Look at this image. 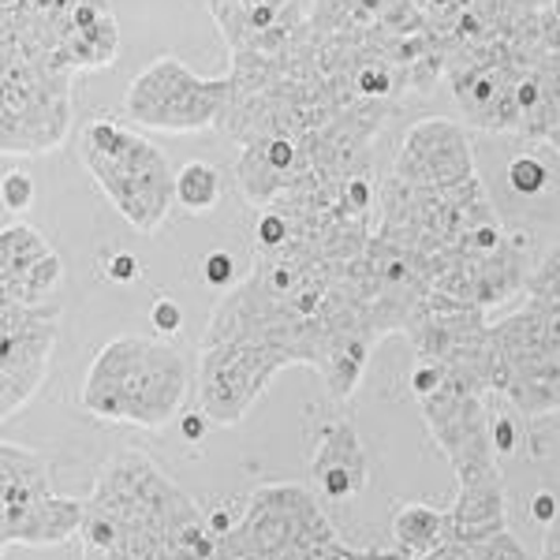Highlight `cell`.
<instances>
[{"mask_svg": "<svg viewBox=\"0 0 560 560\" xmlns=\"http://www.w3.org/2000/svg\"><path fill=\"white\" fill-rule=\"evenodd\" d=\"M45 255H52V247L42 232H34L31 224H4V232H0V284L26 273Z\"/></svg>", "mask_w": 560, "mask_h": 560, "instance_id": "obj_20", "label": "cell"}, {"mask_svg": "<svg viewBox=\"0 0 560 560\" xmlns=\"http://www.w3.org/2000/svg\"><path fill=\"white\" fill-rule=\"evenodd\" d=\"M4 49V124L0 147L4 153H45L57 150L71 135V79L75 71L57 68L26 52L20 42L0 38Z\"/></svg>", "mask_w": 560, "mask_h": 560, "instance_id": "obj_6", "label": "cell"}, {"mask_svg": "<svg viewBox=\"0 0 560 560\" xmlns=\"http://www.w3.org/2000/svg\"><path fill=\"white\" fill-rule=\"evenodd\" d=\"M150 322H153V329L158 332H179V325H184V311H179V303L176 300H168V295H158L150 306Z\"/></svg>", "mask_w": 560, "mask_h": 560, "instance_id": "obj_30", "label": "cell"}, {"mask_svg": "<svg viewBox=\"0 0 560 560\" xmlns=\"http://www.w3.org/2000/svg\"><path fill=\"white\" fill-rule=\"evenodd\" d=\"M322 34H415L430 31V20L415 0H314L306 12Z\"/></svg>", "mask_w": 560, "mask_h": 560, "instance_id": "obj_16", "label": "cell"}, {"mask_svg": "<svg viewBox=\"0 0 560 560\" xmlns=\"http://www.w3.org/2000/svg\"><path fill=\"white\" fill-rule=\"evenodd\" d=\"M419 408L438 448L453 464L456 478L497 467V448L490 433L493 415L486 408V393H471V388L445 382L438 393L422 396Z\"/></svg>", "mask_w": 560, "mask_h": 560, "instance_id": "obj_13", "label": "cell"}, {"mask_svg": "<svg viewBox=\"0 0 560 560\" xmlns=\"http://www.w3.org/2000/svg\"><path fill=\"white\" fill-rule=\"evenodd\" d=\"M229 52H273L295 34L311 8L303 0H202Z\"/></svg>", "mask_w": 560, "mask_h": 560, "instance_id": "obj_15", "label": "cell"}, {"mask_svg": "<svg viewBox=\"0 0 560 560\" xmlns=\"http://www.w3.org/2000/svg\"><path fill=\"white\" fill-rule=\"evenodd\" d=\"M541 560H560V516L546 527V541H541Z\"/></svg>", "mask_w": 560, "mask_h": 560, "instance_id": "obj_37", "label": "cell"}, {"mask_svg": "<svg viewBox=\"0 0 560 560\" xmlns=\"http://www.w3.org/2000/svg\"><path fill=\"white\" fill-rule=\"evenodd\" d=\"M49 459L34 448L0 445V538L4 546H60L83 530L86 501L52 493Z\"/></svg>", "mask_w": 560, "mask_h": 560, "instance_id": "obj_8", "label": "cell"}, {"mask_svg": "<svg viewBox=\"0 0 560 560\" xmlns=\"http://www.w3.org/2000/svg\"><path fill=\"white\" fill-rule=\"evenodd\" d=\"M497 393L509 396L527 419L560 411V306L527 300L523 311L493 322Z\"/></svg>", "mask_w": 560, "mask_h": 560, "instance_id": "obj_7", "label": "cell"}, {"mask_svg": "<svg viewBox=\"0 0 560 560\" xmlns=\"http://www.w3.org/2000/svg\"><path fill=\"white\" fill-rule=\"evenodd\" d=\"M210 415H206L202 408L198 411H187L184 419H179V433H184V441H191V445H198V441L206 438V430H210Z\"/></svg>", "mask_w": 560, "mask_h": 560, "instance_id": "obj_34", "label": "cell"}, {"mask_svg": "<svg viewBox=\"0 0 560 560\" xmlns=\"http://www.w3.org/2000/svg\"><path fill=\"white\" fill-rule=\"evenodd\" d=\"M471 553L475 560H527V549L520 546V538H512L509 530L482 541H471Z\"/></svg>", "mask_w": 560, "mask_h": 560, "instance_id": "obj_25", "label": "cell"}, {"mask_svg": "<svg viewBox=\"0 0 560 560\" xmlns=\"http://www.w3.org/2000/svg\"><path fill=\"white\" fill-rule=\"evenodd\" d=\"M509 530L504 512V475L501 467L459 478V493L448 509V538L453 541H482Z\"/></svg>", "mask_w": 560, "mask_h": 560, "instance_id": "obj_18", "label": "cell"}, {"mask_svg": "<svg viewBox=\"0 0 560 560\" xmlns=\"http://www.w3.org/2000/svg\"><path fill=\"white\" fill-rule=\"evenodd\" d=\"M4 38L68 71L108 68L120 49L108 0H4Z\"/></svg>", "mask_w": 560, "mask_h": 560, "instance_id": "obj_5", "label": "cell"}, {"mask_svg": "<svg viewBox=\"0 0 560 560\" xmlns=\"http://www.w3.org/2000/svg\"><path fill=\"white\" fill-rule=\"evenodd\" d=\"M311 478L325 501H337V504L351 501V497H359L366 490V482H370L366 448L348 419H332L322 427Z\"/></svg>", "mask_w": 560, "mask_h": 560, "instance_id": "obj_17", "label": "cell"}, {"mask_svg": "<svg viewBox=\"0 0 560 560\" xmlns=\"http://www.w3.org/2000/svg\"><path fill=\"white\" fill-rule=\"evenodd\" d=\"M202 509L158 464L124 448L97 471L79 530L83 560H213Z\"/></svg>", "mask_w": 560, "mask_h": 560, "instance_id": "obj_1", "label": "cell"}, {"mask_svg": "<svg viewBox=\"0 0 560 560\" xmlns=\"http://www.w3.org/2000/svg\"><path fill=\"white\" fill-rule=\"evenodd\" d=\"M393 176L411 187H427V191H448V187L475 179V153L464 128L445 116L411 124L393 161Z\"/></svg>", "mask_w": 560, "mask_h": 560, "instance_id": "obj_14", "label": "cell"}, {"mask_svg": "<svg viewBox=\"0 0 560 560\" xmlns=\"http://www.w3.org/2000/svg\"><path fill=\"white\" fill-rule=\"evenodd\" d=\"M284 366L277 351L243 340L198 345V408L221 427H236Z\"/></svg>", "mask_w": 560, "mask_h": 560, "instance_id": "obj_11", "label": "cell"}, {"mask_svg": "<svg viewBox=\"0 0 560 560\" xmlns=\"http://www.w3.org/2000/svg\"><path fill=\"white\" fill-rule=\"evenodd\" d=\"M217 538L213 560H415L404 549L345 546L314 493L295 482L258 486L236 527Z\"/></svg>", "mask_w": 560, "mask_h": 560, "instance_id": "obj_3", "label": "cell"}, {"mask_svg": "<svg viewBox=\"0 0 560 560\" xmlns=\"http://www.w3.org/2000/svg\"><path fill=\"white\" fill-rule=\"evenodd\" d=\"M527 250H530V232H509L497 250L475 255V250H448V255H433L438 261V280L433 292L456 295L464 303L475 306H497L504 300H516L527 288Z\"/></svg>", "mask_w": 560, "mask_h": 560, "instance_id": "obj_12", "label": "cell"}, {"mask_svg": "<svg viewBox=\"0 0 560 560\" xmlns=\"http://www.w3.org/2000/svg\"><path fill=\"white\" fill-rule=\"evenodd\" d=\"M206 523H210V530H213V535H229V530L240 523V516H232V512L224 509V504H217V509L206 512Z\"/></svg>", "mask_w": 560, "mask_h": 560, "instance_id": "obj_36", "label": "cell"}, {"mask_svg": "<svg viewBox=\"0 0 560 560\" xmlns=\"http://www.w3.org/2000/svg\"><path fill=\"white\" fill-rule=\"evenodd\" d=\"M415 560H475V553H471V546L467 541H441L433 553H427V557H415Z\"/></svg>", "mask_w": 560, "mask_h": 560, "instance_id": "obj_35", "label": "cell"}, {"mask_svg": "<svg viewBox=\"0 0 560 560\" xmlns=\"http://www.w3.org/2000/svg\"><path fill=\"white\" fill-rule=\"evenodd\" d=\"M530 516H535V523H541V527H549L557 516H560V504H557V497L549 493V490H541L530 497Z\"/></svg>", "mask_w": 560, "mask_h": 560, "instance_id": "obj_33", "label": "cell"}, {"mask_svg": "<svg viewBox=\"0 0 560 560\" xmlns=\"http://www.w3.org/2000/svg\"><path fill=\"white\" fill-rule=\"evenodd\" d=\"M445 385V366L441 363H415L411 370V393H415V400H422V396H430V393H438V388Z\"/></svg>", "mask_w": 560, "mask_h": 560, "instance_id": "obj_29", "label": "cell"}, {"mask_svg": "<svg viewBox=\"0 0 560 560\" xmlns=\"http://www.w3.org/2000/svg\"><path fill=\"white\" fill-rule=\"evenodd\" d=\"M60 277H65V261L57 255H45L42 261H34L26 273H20L15 280H4V295L20 303H49L52 292L60 288Z\"/></svg>", "mask_w": 560, "mask_h": 560, "instance_id": "obj_22", "label": "cell"}, {"mask_svg": "<svg viewBox=\"0 0 560 560\" xmlns=\"http://www.w3.org/2000/svg\"><path fill=\"white\" fill-rule=\"evenodd\" d=\"M0 198H4V210H26L34 202V179L20 168H8L4 179H0Z\"/></svg>", "mask_w": 560, "mask_h": 560, "instance_id": "obj_26", "label": "cell"}, {"mask_svg": "<svg viewBox=\"0 0 560 560\" xmlns=\"http://www.w3.org/2000/svg\"><path fill=\"white\" fill-rule=\"evenodd\" d=\"M187 388L191 366L173 345L153 337H116L90 363L79 404L94 419L161 430L176 419Z\"/></svg>", "mask_w": 560, "mask_h": 560, "instance_id": "obj_2", "label": "cell"}, {"mask_svg": "<svg viewBox=\"0 0 560 560\" xmlns=\"http://www.w3.org/2000/svg\"><path fill=\"white\" fill-rule=\"evenodd\" d=\"M139 273H142L139 258L128 255V250H116V255L105 261V277L116 280V284H135V280H139Z\"/></svg>", "mask_w": 560, "mask_h": 560, "instance_id": "obj_31", "label": "cell"}, {"mask_svg": "<svg viewBox=\"0 0 560 560\" xmlns=\"http://www.w3.org/2000/svg\"><path fill=\"white\" fill-rule=\"evenodd\" d=\"M415 4H419V12L430 20L433 34H441L467 12V4H471V0H415Z\"/></svg>", "mask_w": 560, "mask_h": 560, "instance_id": "obj_27", "label": "cell"}, {"mask_svg": "<svg viewBox=\"0 0 560 560\" xmlns=\"http://www.w3.org/2000/svg\"><path fill=\"white\" fill-rule=\"evenodd\" d=\"M60 303L0 300V411L12 419L26 408L49 374V355L57 345Z\"/></svg>", "mask_w": 560, "mask_h": 560, "instance_id": "obj_10", "label": "cell"}, {"mask_svg": "<svg viewBox=\"0 0 560 560\" xmlns=\"http://www.w3.org/2000/svg\"><path fill=\"white\" fill-rule=\"evenodd\" d=\"M232 97V75H195L179 57H158L128 86L131 120L158 131L217 128Z\"/></svg>", "mask_w": 560, "mask_h": 560, "instance_id": "obj_9", "label": "cell"}, {"mask_svg": "<svg viewBox=\"0 0 560 560\" xmlns=\"http://www.w3.org/2000/svg\"><path fill=\"white\" fill-rule=\"evenodd\" d=\"M393 541L408 557L433 553L441 541H448V512L430 509V504H396Z\"/></svg>", "mask_w": 560, "mask_h": 560, "instance_id": "obj_19", "label": "cell"}, {"mask_svg": "<svg viewBox=\"0 0 560 560\" xmlns=\"http://www.w3.org/2000/svg\"><path fill=\"white\" fill-rule=\"evenodd\" d=\"M493 448H497V456H512L520 448V430H516V422L512 419H504V415H493Z\"/></svg>", "mask_w": 560, "mask_h": 560, "instance_id": "obj_32", "label": "cell"}, {"mask_svg": "<svg viewBox=\"0 0 560 560\" xmlns=\"http://www.w3.org/2000/svg\"><path fill=\"white\" fill-rule=\"evenodd\" d=\"M79 158L124 221L147 236L161 229L168 206L176 202V176L153 142L116 120H94L83 128Z\"/></svg>", "mask_w": 560, "mask_h": 560, "instance_id": "obj_4", "label": "cell"}, {"mask_svg": "<svg viewBox=\"0 0 560 560\" xmlns=\"http://www.w3.org/2000/svg\"><path fill=\"white\" fill-rule=\"evenodd\" d=\"M549 179H553V173H549V165L538 153H520V158H512L509 187L516 195H541L549 187Z\"/></svg>", "mask_w": 560, "mask_h": 560, "instance_id": "obj_24", "label": "cell"}, {"mask_svg": "<svg viewBox=\"0 0 560 560\" xmlns=\"http://www.w3.org/2000/svg\"><path fill=\"white\" fill-rule=\"evenodd\" d=\"M202 277H206V284L210 288H232L236 284V258L229 255V250H210L202 261Z\"/></svg>", "mask_w": 560, "mask_h": 560, "instance_id": "obj_28", "label": "cell"}, {"mask_svg": "<svg viewBox=\"0 0 560 560\" xmlns=\"http://www.w3.org/2000/svg\"><path fill=\"white\" fill-rule=\"evenodd\" d=\"M224 195L221 173L210 161H187L176 173V202L191 213H210Z\"/></svg>", "mask_w": 560, "mask_h": 560, "instance_id": "obj_21", "label": "cell"}, {"mask_svg": "<svg viewBox=\"0 0 560 560\" xmlns=\"http://www.w3.org/2000/svg\"><path fill=\"white\" fill-rule=\"evenodd\" d=\"M523 300L560 306V247H553L535 269H530L527 288H523Z\"/></svg>", "mask_w": 560, "mask_h": 560, "instance_id": "obj_23", "label": "cell"}]
</instances>
